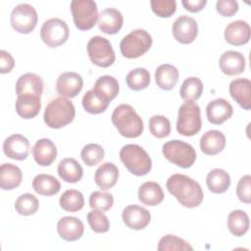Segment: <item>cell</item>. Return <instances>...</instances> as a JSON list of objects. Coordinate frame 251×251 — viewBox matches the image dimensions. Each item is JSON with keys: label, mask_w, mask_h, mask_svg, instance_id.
<instances>
[{"label": "cell", "mask_w": 251, "mask_h": 251, "mask_svg": "<svg viewBox=\"0 0 251 251\" xmlns=\"http://www.w3.org/2000/svg\"><path fill=\"white\" fill-rule=\"evenodd\" d=\"M166 186L168 191L183 207L195 208L203 201L204 194L200 184L185 175L175 174L171 176L167 180Z\"/></svg>", "instance_id": "cell-1"}, {"label": "cell", "mask_w": 251, "mask_h": 251, "mask_svg": "<svg viewBox=\"0 0 251 251\" xmlns=\"http://www.w3.org/2000/svg\"><path fill=\"white\" fill-rule=\"evenodd\" d=\"M111 120L120 134L124 137L135 138L143 132L144 126L142 119L133 107L128 104H121L116 107Z\"/></svg>", "instance_id": "cell-2"}, {"label": "cell", "mask_w": 251, "mask_h": 251, "mask_svg": "<svg viewBox=\"0 0 251 251\" xmlns=\"http://www.w3.org/2000/svg\"><path fill=\"white\" fill-rule=\"evenodd\" d=\"M75 116V109L71 100L66 97H57L46 106L43 120L51 128H62L71 124Z\"/></svg>", "instance_id": "cell-3"}, {"label": "cell", "mask_w": 251, "mask_h": 251, "mask_svg": "<svg viewBox=\"0 0 251 251\" xmlns=\"http://www.w3.org/2000/svg\"><path fill=\"white\" fill-rule=\"evenodd\" d=\"M120 159L128 172L137 176L147 175L152 169L150 156L137 144L125 145L120 151Z\"/></svg>", "instance_id": "cell-4"}, {"label": "cell", "mask_w": 251, "mask_h": 251, "mask_svg": "<svg viewBox=\"0 0 251 251\" xmlns=\"http://www.w3.org/2000/svg\"><path fill=\"white\" fill-rule=\"evenodd\" d=\"M200 107L193 101H185L180 105L177 114L176 130L183 136L197 134L202 126Z\"/></svg>", "instance_id": "cell-5"}, {"label": "cell", "mask_w": 251, "mask_h": 251, "mask_svg": "<svg viewBox=\"0 0 251 251\" xmlns=\"http://www.w3.org/2000/svg\"><path fill=\"white\" fill-rule=\"evenodd\" d=\"M152 37L141 28L134 29L126 35L121 43L120 50L124 57L127 59H136L144 55L152 46Z\"/></svg>", "instance_id": "cell-6"}, {"label": "cell", "mask_w": 251, "mask_h": 251, "mask_svg": "<svg viewBox=\"0 0 251 251\" xmlns=\"http://www.w3.org/2000/svg\"><path fill=\"white\" fill-rule=\"evenodd\" d=\"M162 152L169 162L183 169L190 168L196 160L195 149L190 144L178 139L167 141L162 147Z\"/></svg>", "instance_id": "cell-7"}, {"label": "cell", "mask_w": 251, "mask_h": 251, "mask_svg": "<svg viewBox=\"0 0 251 251\" xmlns=\"http://www.w3.org/2000/svg\"><path fill=\"white\" fill-rule=\"evenodd\" d=\"M71 12L75 25L80 30L91 29L98 21L97 5L92 0H73Z\"/></svg>", "instance_id": "cell-8"}, {"label": "cell", "mask_w": 251, "mask_h": 251, "mask_svg": "<svg viewBox=\"0 0 251 251\" xmlns=\"http://www.w3.org/2000/svg\"><path fill=\"white\" fill-rule=\"evenodd\" d=\"M86 50L90 61L100 68H108L116 60L112 44L105 37L99 35L91 37L87 42Z\"/></svg>", "instance_id": "cell-9"}, {"label": "cell", "mask_w": 251, "mask_h": 251, "mask_svg": "<svg viewBox=\"0 0 251 251\" xmlns=\"http://www.w3.org/2000/svg\"><path fill=\"white\" fill-rule=\"evenodd\" d=\"M70 35L67 23L61 19L53 18L45 21L40 28L42 41L50 48H56L64 44Z\"/></svg>", "instance_id": "cell-10"}, {"label": "cell", "mask_w": 251, "mask_h": 251, "mask_svg": "<svg viewBox=\"0 0 251 251\" xmlns=\"http://www.w3.org/2000/svg\"><path fill=\"white\" fill-rule=\"evenodd\" d=\"M37 13L35 9L26 3L17 5L11 13L10 22L12 27L19 33H30L37 24Z\"/></svg>", "instance_id": "cell-11"}, {"label": "cell", "mask_w": 251, "mask_h": 251, "mask_svg": "<svg viewBox=\"0 0 251 251\" xmlns=\"http://www.w3.org/2000/svg\"><path fill=\"white\" fill-rule=\"evenodd\" d=\"M172 30L173 35L177 42L181 44H190L197 37L198 25L193 18L182 15L176 19Z\"/></svg>", "instance_id": "cell-12"}, {"label": "cell", "mask_w": 251, "mask_h": 251, "mask_svg": "<svg viewBox=\"0 0 251 251\" xmlns=\"http://www.w3.org/2000/svg\"><path fill=\"white\" fill-rule=\"evenodd\" d=\"M30 143L26 137L22 134H12L3 142L4 154L13 160H25L29 154Z\"/></svg>", "instance_id": "cell-13"}, {"label": "cell", "mask_w": 251, "mask_h": 251, "mask_svg": "<svg viewBox=\"0 0 251 251\" xmlns=\"http://www.w3.org/2000/svg\"><path fill=\"white\" fill-rule=\"evenodd\" d=\"M83 79L80 75L75 72H66L61 74L56 81V90L66 98L75 97L82 89Z\"/></svg>", "instance_id": "cell-14"}, {"label": "cell", "mask_w": 251, "mask_h": 251, "mask_svg": "<svg viewBox=\"0 0 251 251\" xmlns=\"http://www.w3.org/2000/svg\"><path fill=\"white\" fill-rule=\"evenodd\" d=\"M122 219L127 227L134 230H140L149 225L151 215L148 210L141 206L128 205L124 209Z\"/></svg>", "instance_id": "cell-15"}, {"label": "cell", "mask_w": 251, "mask_h": 251, "mask_svg": "<svg viewBox=\"0 0 251 251\" xmlns=\"http://www.w3.org/2000/svg\"><path fill=\"white\" fill-rule=\"evenodd\" d=\"M57 231L61 238L66 241H75L79 239L84 231L83 223L75 217L66 216L59 220Z\"/></svg>", "instance_id": "cell-16"}, {"label": "cell", "mask_w": 251, "mask_h": 251, "mask_svg": "<svg viewBox=\"0 0 251 251\" xmlns=\"http://www.w3.org/2000/svg\"><path fill=\"white\" fill-rule=\"evenodd\" d=\"M245 58L237 51L228 50L224 52L219 60L221 71L229 76L240 75L245 70Z\"/></svg>", "instance_id": "cell-17"}, {"label": "cell", "mask_w": 251, "mask_h": 251, "mask_svg": "<svg viewBox=\"0 0 251 251\" xmlns=\"http://www.w3.org/2000/svg\"><path fill=\"white\" fill-rule=\"evenodd\" d=\"M233 114V108L230 103L224 99L218 98L211 101L206 107L208 121L213 125H222L228 120Z\"/></svg>", "instance_id": "cell-18"}, {"label": "cell", "mask_w": 251, "mask_h": 251, "mask_svg": "<svg viewBox=\"0 0 251 251\" xmlns=\"http://www.w3.org/2000/svg\"><path fill=\"white\" fill-rule=\"evenodd\" d=\"M124 24L122 13L115 8H106L98 16V27L106 34H116Z\"/></svg>", "instance_id": "cell-19"}, {"label": "cell", "mask_w": 251, "mask_h": 251, "mask_svg": "<svg viewBox=\"0 0 251 251\" xmlns=\"http://www.w3.org/2000/svg\"><path fill=\"white\" fill-rule=\"evenodd\" d=\"M228 91L235 102L244 110L251 109V81L246 77L233 79L229 83Z\"/></svg>", "instance_id": "cell-20"}, {"label": "cell", "mask_w": 251, "mask_h": 251, "mask_svg": "<svg viewBox=\"0 0 251 251\" xmlns=\"http://www.w3.org/2000/svg\"><path fill=\"white\" fill-rule=\"evenodd\" d=\"M224 35L226 41L228 44L241 46L249 42L250 26L244 21H234L226 25Z\"/></svg>", "instance_id": "cell-21"}, {"label": "cell", "mask_w": 251, "mask_h": 251, "mask_svg": "<svg viewBox=\"0 0 251 251\" xmlns=\"http://www.w3.org/2000/svg\"><path fill=\"white\" fill-rule=\"evenodd\" d=\"M33 159L41 167L50 166L57 158V148L48 138L38 139L32 148Z\"/></svg>", "instance_id": "cell-22"}, {"label": "cell", "mask_w": 251, "mask_h": 251, "mask_svg": "<svg viewBox=\"0 0 251 251\" xmlns=\"http://www.w3.org/2000/svg\"><path fill=\"white\" fill-rule=\"evenodd\" d=\"M43 92V81L39 75L33 73L22 75L16 82L17 96L29 94L41 97Z\"/></svg>", "instance_id": "cell-23"}, {"label": "cell", "mask_w": 251, "mask_h": 251, "mask_svg": "<svg viewBox=\"0 0 251 251\" xmlns=\"http://www.w3.org/2000/svg\"><path fill=\"white\" fill-rule=\"evenodd\" d=\"M225 134L217 129L208 130L200 138L201 151L209 156H214L221 153L226 146Z\"/></svg>", "instance_id": "cell-24"}, {"label": "cell", "mask_w": 251, "mask_h": 251, "mask_svg": "<svg viewBox=\"0 0 251 251\" xmlns=\"http://www.w3.org/2000/svg\"><path fill=\"white\" fill-rule=\"evenodd\" d=\"M41 97L29 94H24L17 96L16 100V112L17 114L25 120L32 119L38 115L41 109Z\"/></svg>", "instance_id": "cell-25"}, {"label": "cell", "mask_w": 251, "mask_h": 251, "mask_svg": "<svg viewBox=\"0 0 251 251\" xmlns=\"http://www.w3.org/2000/svg\"><path fill=\"white\" fill-rule=\"evenodd\" d=\"M119 178V169L114 163L106 162L98 167L94 175L95 183L102 190L112 188Z\"/></svg>", "instance_id": "cell-26"}, {"label": "cell", "mask_w": 251, "mask_h": 251, "mask_svg": "<svg viewBox=\"0 0 251 251\" xmlns=\"http://www.w3.org/2000/svg\"><path fill=\"white\" fill-rule=\"evenodd\" d=\"M58 175L66 182L75 183L83 176V169L74 158H65L58 165Z\"/></svg>", "instance_id": "cell-27"}, {"label": "cell", "mask_w": 251, "mask_h": 251, "mask_svg": "<svg viewBox=\"0 0 251 251\" xmlns=\"http://www.w3.org/2000/svg\"><path fill=\"white\" fill-rule=\"evenodd\" d=\"M23 180L21 169L10 163H5L0 167V187L3 190H12L18 187Z\"/></svg>", "instance_id": "cell-28"}, {"label": "cell", "mask_w": 251, "mask_h": 251, "mask_svg": "<svg viewBox=\"0 0 251 251\" xmlns=\"http://www.w3.org/2000/svg\"><path fill=\"white\" fill-rule=\"evenodd\" d=\"M138 199L146 206H156L164 200V192L159 183L146 181L138 189Z\"/></svg>", "instance_id": "cell-29"}, {"label": "cell", "mask_w": 251, "mask_h": 251, "mask_svg": "<svg viewBox=\"0 0 251 251\" xmlns=\"http://www.w3.org/2000/svg\"><path fill=\"white\" fill-rule=\"evenodd\" d=\"M178 76V70L170 64L160 65L155 72L156 83L163 90L173 89L177 83Z\"/></svg>", "instance_id": "cell-30"}, {"label": "cell", "mask_w": 251, "mask_h": 251, "mask_svg": "<svg viewBox=\"0 0 251 251\" xmlns=\"http://www.w3.org/2000/svg\"><path fill=\"white\" fill-rule=\"evenodd\" d=\"M32 188L39 195L52 196L60 191L61 183L51 175L39 174L32 180Z\"/></svg>", "instance_id": "cell-31"}, {"label": "cell", "mask_w": 251, "mask_h": 251, "mask_svg": "<svg viewBox=\"0 0 251 251\" xmlns=\"http://www.w3.org/2000/svg\"><path fill=\"white\" fill-rule=\"evenodd\" d=\"M206 183L211 192L221 194L228 189L230 185V176L223 169H214L208 173Z\"/></svg>", "instance_id": "cell-32"}, {"label": "cell", "mask_w": 251, "mask_h": 251, "mask_svg": "<svg viewBox=\"0 0 251 251\" xmlns=\"http://www.w3.org/2000/svg\"><path fill=\"white\" fill-rule=\"evenodd\" d=\"M92 89H94L105 100L111 102L118 96L120 85L114 76L102 75L96 80Z\"/></svg>", "instance_id": "cell-33"}, {"label": "cell", "mask_w": 251, "mask_h": 251, "mask_svg": "<svg viewBox=\"0 0 251 251\" xmlns=\"http://www.w3.org/2000/svg\"><path fill=\"white\" fill-rule=\"evenodd\" d=\"M250 222L248 215L242 210H234L227 216V227L234 236H242L249 229Z\"/></svg>", "instance_id": "cell-34"}, {"label": "cell", "mask_w": 251, "mask_h": 251, "mask_svg": "<svg viewBox=\"0 0 251 251\" xmlns=\"http://www.w3.org/2000/svg\"><path fill=\"white\" fill-rule=\"evenodd\" d=\"M82 107L83 109L93 115L101 114L105 112L110 104L107 100H105L102 96H100L94 89L88 90L82 97Z\"/></svg>", "instance_id": "cell-35"}, {"label": "cell", "mask_w": 251, "mask_h": 251, "mask_svg": "<svg viewBox=\"0 0 251 251\" xmlns=\"http://www.w3.org/2000/svg\"><path fill=\"white\" fill-rule=\"evenodd\" d=\"M59 203L63 210L75 213L82 209L84 205V197L83 194L76 189H68L60 197Z\"/></svg>", "instance_id": "cell-36"}, {"label": "cell", "mask_w": 251, "mask_h": 251, "mask_svg": "<svg viewBox=\"0 0 251 251\" xmlns=\"http://www.w3.org/2000/svg\"><path fill=\"white\" fill-rule=\"evenodd\" d=\"M203 92V83L199 77L191 76L182 82L179 94L184 101H195L199 99Z\"/></svg>", "instance_id": "cell-37"}, {"label": "cell", "mask_w": 251, "mask_h": 251, "mask_svg": "<svg viewBox=\"0 0 251 251\" xmlns=\"http://www.w3.org/2000/svg\"><path fill=\"white\" fill-rule=\"evenodd\" d=\"M150 80V74L144 68H136L130 71L126 76V85L134 91L145 89L149 85Z\"/></svg>", "instance_id": "cell-38"}, {"label": "cell", "mask_w": 251, "mask_h": 251, "mask_svg": "<svg viewBox=\"0 0 251 251\" xmlns=\"http://www.w3.org/2000/svg\"><path fill=\"white\" fill-rule=\"evenodd\" d=\"M38 207V199L31 193L22 194L15 202V209L22 216H30L35 214Z\"/></svg>", "instance_id": "cell-39"}, {"label": "cell", "mask_w": 251, "mask_h": 251, "mask_svg": "<svg viewBox=\"0 0 251 251\" xmlns=\"http://www.w3.org/2000/svg\"><path fill=\"white\" fill-rule=\"evenodd\" d=\"M105 152L101 145L96 143H89L83 146L80 152V157L83 163L88 167L98 165L104 158Z\"/></svg>", "instance_id": "cell-40"}, {"label": "cell", "mask_w": 251, "mask_h": 251, "mask_svg": "<svg viewBox=\"0 0 251 251\" xmlns=\"http://www.w3.org/2000/svg\"><path fill=\"white\" fill-rule=\"evenodd\" d=\"M149 130L157 138L167 137L171 133V123L163 115H154L149 120Z\"/></svg>", "instance_id": "cell-41"}, {"label": "cell", "mask_w": 251, "mask_h": 251, "mask_svg": "<svg viewBox=\"0 0 251 251\" xmlns=\"http://www.w3.org/2000/svg\"><path fill=\"white\" fill-rule=\"evenodd\" d=\"M157 249L159 251H172V250H192L193 248L184 239L173 234H167L159 240Z\"/></svg>", "instance_id": "cell-42"}, {"label": "cell", "mask_w": 251, "mask_h": 251, "mask_svg": "<svg viewBox=\"0 0 251 251\" xmlns=\"http://www.w3.org/2000/svg\"><path fill=\"white\" fill-rule=\"evenodd\" d=\"M87 222L90 228L97 233L107 232L110 228V222L108 217L99 210L93 209L87 214Z\"/></svg>", "instance_id": "cell-43"}, {"label": "cell", "mask_w": 251, "mask_h": 251, "mask_svg": "<svg viewBox=\"0 0 251 251\" xmlns=\"http://www.w3.org/2000/svg\"><path fill=\"white\" fill-rule=\"evenodd\" d=\"M114 197L111 193L103 191H94L89 196V206L92 209L106 212L112 208Z\"/></svg>", "instance_id": "cell-44"}, {"label": "cell", "mask_w": 251, "mask_h": 251, "mask_svg": "<svg viewBox=\"0 0 251 251\" xmlns=\"http://www.w3.org/2000/svg\"><path fill=\"white\" fill-rule=\"evenodd\" d=\"M150 5L153 13L161 18H170L176 10L175 0H151Z\"/></svg>", "instance_id": "cell-45"}, {"label": "cell", "mask_w": 251, "mask_h": 251, "mask_svg": "<svg viewBox=\"0 0 251 251\" xmlns=\"http://www.w3.org/2000/svg\"><path fill=\"white\" fill-rule=\"evenodd\" d=\"M236 195L238 199L245 204L251 202V176L249 175L243 176L236 186Z\"/></svg>", "instance_id": "cell-46"}, {"label": "cell", "mask_w": 251, "mask_h": 251, "mask_svg": "<svg viewBox=\"0 0 251 251\" xmlns=\"http://www.w3.org/2000/svg\"><path fill=\"white\" fill-rule=\"evenodd\" d=\"M216 9L224 17H232L238 11V3L235 0H219L216 3Z\"/></svg>", "instance_id": "cell-47"}, {"label": "cell", "mask_w": 251, "mask_h": 251, "mask_svg": "<svg viewBox=\"0 0 251 251\" xmlns=\"http://www.w3.org/2000/svg\"><path fill=\"white\" fill-rule=\"evenodd\" d=\"M14 67H15V60L13 56L9 52L5 50H1L0 51V73L8 74L13 70Z\"/></svg>", "instance_id": "cell-48"}, {"label": "cell", "mask_w": 251, "mask_h": 251, "mask_svg": "<svg viewBox=\"0 0 251 251\" xmlns=\"http://www.w3.org/2000/svg\"><path fill=\"white\" fill-rule=\"evenodd\" d=\"M181 4L183 5L185 10L191 13H197L204 9L205 5L207 4V1L206 0H182Z\"/></svg>", "instance_id": "cell-49"}]
</instances>
